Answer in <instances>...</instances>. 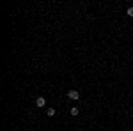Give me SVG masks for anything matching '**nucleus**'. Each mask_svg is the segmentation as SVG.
<instances>
[{
	"label": "nucleus",
	"instance_id": "nucleus-1",
	"mask_svg": "<svg viewBox=\"0 0 133 131\" xmlns=\"http://www.w3.org/2000/svg\"><path fill=\"white\" fill-rule=\"evenodd\" d=\"M78 98H80V92H78V91H69V92H68V99L75 101V99H78Z\"/></svg>",
	"mask_w": 133,
	"mask_h": 131
},
{
	"label": "nucleus",
	"instance_id": "nucleus-2",
	"mask_svg": "<svg viewBox=\"0 0 133 131\" xmlns=\"http://www.w3.org/2000/svg\"><path fill=\"white\" fill-rule=\"evenodd\" d=\"M44 105H46V99H44V98H37V99H36V106H39V108H43Z\"/></svg>",
	"mask_w": 133,
	"mask_h": 131
},
{
	"label": "nucleus",
	"instance_id": "nucleus-3",
	"mask_svg": "<svg viewBox=\"0 0 133 131\" xmlns=\"http://www.w3.org/2000/svg\"><path fill=\"white\" fill-rule=\"evenodd\" d=\"M55 113H57V112L53 110V108H48V110H46V115H48V117H53Z\"/></svg>",
	"mask_w": 133,
	"mask_h": 131
},
{
	"label": "nucleus",
	"instance_id": "nucleus-4",
	"mask_svg": "<svg viewBox=\"0 0 133 131\" xmlns=\"http://www.w3.org/2000/svg\"><path fill=\"white\" fill-rule=\"evenodd\" d=\"M69 113H71L73 117H76V115H78V108H71V112H69Z\"/></svg>",
	"mask_w": 133,
	"mask_h": 131
},
{
	"label": "nucleus",
	"instance_id": "nucleus-5",
	"mask_svg": "<svg viewBox=\"0 0 133 131\" xmlns=\"http://www.w3.org/2000/svg\"><path fill=\"white\" fill-rule=\"evenodd\" d=\"M126 14H128V16H130V18H133V7H130V9L126 11Z\"/></svg>",
	"mask_w": 133,
	"mask_h": 131
}]
</instances>
